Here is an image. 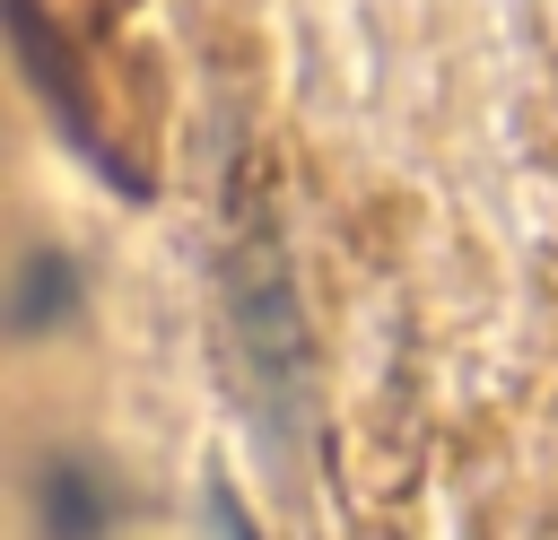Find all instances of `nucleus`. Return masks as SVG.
<instances>
[{
  "mask_svg": "<svg viewBox=\"0 0 558 540\" xmlns=\"http://www.w3.org/2000/svg\"><path fill=\"white\" fill-rule=\"evenodd\" d=\"M35 514H44V540H96V531L113 523V505H105V488H96V462L52 453V462L35 470Z\"/></svg>",
  "mask_w": 558,
  "mask_h": 540,
  "instance_id": "f257e3e1",
  "label": "nucleus"
},
{
  "mask_svg": "<svg viewBox=\"0 0 558 540\" xmlns=\"http://www.w3.org/2000/svg\"><path fill=\"white\" fill-rule=\"evenodd\" d=\"M70 305H78V279L61 270V253H35L26 261V287H17V331H52Z\"/></svg>",
  "mask_w": 558,
  "mask_h": 540,
  "instance_id": "f03ea898",
  "label": "nucleus"
}]
</instances>
